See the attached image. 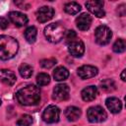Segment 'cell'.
I'll use <instances>...</instances> for the list:
<instances>
[{
    "label": "cell",
    "mask_w": 126,
    "mask_h": 126,
    "mask_svg": "<svg viewBox=\"0 0 126 126\" xmlns=\"http://www.w3.org/2000/svg\"><path fill=\"white\" fill-rule=\"evenodd\" d=\"M16 98L22 105H35L40 100V90L34 85H28L16 93Z\"/></svg>",
    "instance_id": "1"
},
{
    "label": "cell",
    "mask_w": 126,
    "mask_h": 126,
    "mask_svg": "<svg viewBox=\"0 0 126 126\" xmlns=\"http://www.w3.org/2000/svg\"><path fill=\"white\" fill-rule=\"evenodd\" d=\"M19 50V42L10 35H0V59H12Z\"/></svg>",
    "instance_id": "2"
},
{
    "label": "cell",
    "mask_w": 126,
    "mask_h": 126,
    "mask_svg": "<svg viewBox=\"0 0 126 126\" xmlns=\"http://www.w3.org/2000/svg\"><path fill=\"white\" fill-rule=\"evenodd\" d=\"M66 30L60 23H52L44 28V35L49 42L57 43L65 35Z\"/></svg>",
    "instance_id": "3"
},
{
    "label": "cell",
    "mask_w": 126,
    "mask_h": 126,
    "mask_svg": "<svg viewBox=\"0 0 126 126\" xmlns=\"http://www.w3.org/2000/svg\"><path fill=\"white\" fill-rule=\"evenodd\" d=\"M94 37H95V42L97 44L106 45L107 43H109V41L112 37V32L108 27L101 25L95 29Z\"/></svg>",
    "instance_id": "4"
},
{
    "label": "cell",
    "mask_w": 126,
    "mask_h": 126,
    "mask_svg": "<svg viewBox=\"0 0 126 126\" xmlns=\"http://www.w3.org/2000/svg\"><path fill=\"white\" fill-rule=\"evenodd\" d=\"M87 117L89 121L92 123H100L106 120L107 114L101 106L96 105V106H92L88 109Z\"/></svg>",
    "instance_id": "5"
},
{
    "label": "cell",
    "mask_w": 126,
    "mask_h": 126,
    "mask_svg": "<svg viewBox=\"0 0 126 126\" xmlns=\"http://www.w3.org/2000/svg\"><path fill=\"white\" fill-rule=\"evenodd\" d=\"M59 116H60V109L56 106V105H48L43 113H42V120L46 123H56L59 120Z\"/></svg>",
    "instance_id": "6"
},
{
    "label": "cell",
    "mask_w": 126,
    "mask_h": 126,
    "mask_svg": "<svg viewBox=\"0 0 126 126\" xmlns=\"http://www.w3.org/2000/svg\"><path fill=\"white\" fill-rule=\"evenodd\" d=\"M86 7L87 9L94 14L97 18H103L105 16V12L103 10V1L101 0H91L86 2Z\"/></svg>",
    "instance_id": "7"
},
{
    "label": "cell",
    "mask_w": 126,
    "mask_h": 126,
    "mask_svg": "<svg viewBox=\"0 0 126 126\" xmlns=\"http://www.w3.org/2000/svg\"><path fill=\"white\" fill-rule=\"evenodd\" d=\"M70 88L66 84H58L53 89V99L57 101H63L69 98Z\"/></svg>",
    "instance_id": "8"
},
{
    "label": "cell",
    "mask_w": 126,
    "mask_h": 126,
    "mask_svg": "<svg viewBox=\"0 0 126 126\" xmlns=\"http://www.w3.org/2000/svg\"><path fill=\"white\" fill-rule=\"evenodd\" d=\"M68 51L74 57H81L85 52V44L80 38H76L68 43Z\"/></svg>",
    "instance_id": "9"
},
{
    "label": "cell",
    "mask_w": 126,
    "mask_h": 126,
    "mask_svg": "<svg viewBox=\"0 0 126 126\" xmlns=\"http://www.w3.org/2000/svg\"><path fill=\"white\" fill-rule=\"evenodd\" d=\"M54 10L48 6H42L36 11V19L39 23H45L53 18Z\"/></svg>",
    "instance_id": "10"
},
{
    "label": "cell",
    "mask_w": 126,
    "mask_h": 126,
    "mask_svg": "<svg viewBox=\"0 0 126 126\" xmlns=\"http://www.w3.org/2000/svg\"><path fill=\"white\" fill-rule=\"evenodd\" d=\"M97 73H98L97 68L92 65H83L78 69V75L83 80L94 78V76L97 75Z\"/></svg>",
    "instance_id": "11"
},
{
    "label": "cell",
    "mask_w": 126,
    "mask_h": 126,
    "mask_svg": "<svg viewBox=\"0 0 126 126\" xmlns=\"http://www.w3.org/2000/svg\"><path fill=\"white\" fill-rule=\"evenodd\" d=\"M8 17L10 21L16 26V27H23L28 24V17L27 15L18 12V11H12L8 14Z\"/></svg>",
    "instance_id": "12"
},
{
    "label": "cell",
    "mask_w": 126,
    "mask_h": 126,
    "mask_svg": "<svg viewBox=\"0 0 126 126\" xmlns=\"http://www.w3.org/2000/svg\"><path fill=\"white\" fill-rule=\"evenodd\" d=\"M91 25H92V17L87 13H83L76 18V26L80 31L89 30Z\"/></svg>",
    "instance_id": "13"
},
{
    "label": "cell",
    "mask_w": 126,
    "mask_h": 126,
    "mask_svg": "<svg viewBox=\"0 0 126 126\" xmlns=\"http://www.w3.org/2000/svg\"><path fill=\"white\" fill-rule=\"evenodd\" d=\"M16 75L8 69H0V81L7 86H13L16 83Z\"/></svg>",
    "instance_id": "14"
},
{
    "label": "cell",
    "mask_w": 126,
    "mask_h": 126,
    "mask_svg": "<svg viewBox=\"0 0 126 126\" xmlns=\"http://www.w3.org/2000/svg\"><path fill=\"white\" fill-rule=\"evenodd\" d=\"M105 104H106V107L112 113H118L122 109V103H121L120 99L115 96L107 97L105 100Z\"/></svg>",
    "instance_id": "15"
},
{
    "label": "cell",
    "mask_w": 126,
    "mask_h": 126,
    "mask_svg": "<svg viewBox=\"0 0 126 126\" xmlns=\"http://www.w3.org/2000/svg\"><path fill=\"white\" fill-rule=\"evenodd\" d=\"M97 94V88L95 86H89L87 88H85L82 93H81V95H82V98L85 100V101H92L95 98Z\"/></svg>",
    "instance_id": "16"
},
{
    "label": "cell",
    "mask_w": 126,
    "mask_h": 126,
    "mask_svg": "<svg viewBox=\"0 0 126 126\" xmlns=\"http://www.w3.org/2000/svg\"><path fill=\"white\" fill-rule=\"evenodd\" d=\"M64 113H65V116H66L67 120L68 121H72V122L73 121H77L80 118L81 114H82L81 109L76 107V106H68L65 109Z\"/></svg>",
    "instance_id": "17"
},
{
    "label": "cell",
    "mask_w": 126,
    "mask_h": 126,
    "mask_svg": "<svg viewBox=\"0 0 126 126\" xmlns=\"http://www.w3.org/2000/svg\"><path fill=\"white\" fill-rule=\"evenodd\" d=\"M69 77V71L63 66H58L53 71V78L56 81H64Z\"/></svg>",
    "instance_id": "18"
},
{
    "label": "cell",
    "mask_w": 126,
    "mask_h": 126,
    "mask_svg": "<svg viewBox=\"0 0 126 126\" xmlns=\"http://www.w3.org/2000/svg\"><path fill=\"white\" fill-rule=\"evenodd\" d=\"M25 38L29 43H33L36 39V35H37V30L35 27L32 26L26 29L25 32H24Z\"/></svg>",
    "instance_id": "19"
},
{
    "label": "cell",
    "mask_w": 126,
    "mask_h": 126,
    "mask_svg": "<svg viewBox=\"0 0 126 126\" xmlns=\"http://www.w3.org/2000/svg\"><path fill=\"white\" fill-rule=\"evenodd\" d=\"M64 11L69 15H76L81 11V5L77 2H68L64 6Z\"/></svg>",
    "instance_id": "20"
},
{
    "label": "cell",
    "mask_w": 126,
    "mask_h": 126,
    "mask_svg": "<svg viewBox=\"0 0 126 126\" xmlns=\"http://www.w3.org/2000/svg\"><path fill=\"white\" fill-rule=\"evenodd\" d=\"M32 72H33L32 67L31 65L27 64V63H23V64L19 67V73H20V75H21L24 79H29V78H31L32 75Z\"/></svg>",
    "instance_id": "21"
},
{
    "label": "cell",
    "mask_w": 126,
    "mask_h": 126,
    "mask_svg": "<svg viewBox=\"0 0 126 126\" xmlns=\"http://www.w3.org/2000/svg\"><path fill=\"white\" fill-rule=\"evenodd\" d=\"M99 87H100V89H101L102 91L107 92V93L114 91V90H115V88H116L114 81H113V80H111V79H105V80L101 81V82H100Z\"/></svg>",
    "instance_id": "22"
},
{
    "label": "cell",
    "mask_w": 126,
    "mask_h": 126,
    "mask_svg": "<svg viewBox=\"0 0 126 126\" xmlns=\"http://www.w3.org/2000/svg\"><path fill=\"white\" fill-rule=\"evenodd\" d=\"M112 49H113V51L115 53H122V52H124L125 49H126V42H125V40L123 38L117 39L114 42V44L112 46Z\"/></svg>",
    "instance_id": "23"
},
{
    "label": "cell",
    "mask_w": 126,
    "mask_h": 126,
    "mask_svg": "<svg viewBox=\"0 0 126 126\" xmlns=\"http://www.w3.org/2000/svg\"><path fill=\"white\" fill-rule=\"evenodd\" d=\"M36 83L38 86H46L50 83V77L46 73H39L36 76Z\"/></svg>",
    "instance_id": "24"
},
{
    "label": "cell",
    "mask_w": 126,
    "mask_h": 126,
    "mask_svg": "<svg viewBox=\"0 0 126 126\" xmlns=\"http://www.w3.org/2000/svg\"><path fill=\"white\" fill-rule=\"evenodd\" d=\"M32 123V117L29 114H24L17 121V126H31Z\"/></svg>",
    "instance_id": "25"
},
{
    "label": "cell",
    "mask_w": 126,
    "mask_h": 126,
    "mask_svg": "<svg viewBox=\"0 0 126 126\" xmlns=\"http://www.w3.org/2000/svg\"><path fill=\"white\" fill-rule=\"evenodd\" d=\"M40 66L44 69H50L56 64V59L55 58H47V59H42L40 62Z\"/></svg>",
    "instance_id": "26"
},
{
    "label": "cell",
    "mask_w": 126,
    "mask_h": 126,
    "mask_svg": "<svg viewBox=\"0 0 126 126\" xmlns=\"http://www.w3.org/2000/svg\"><path fill=\"white\" fill-rule=\"evenodd\" d=\"M64 37H65V41H66V43L68 44L69 42H71V41H73L74 39L77 38V33H76V32L73 31V30H71V31H67V32H65Z\"/></svg>",
    "instance_id": "27"
},
{
    "label": "cell",
    "mask_w": 126,
    "mask_h": 126,
    "mask_svg": "<svg viewBox=\"0 0 126 126\" xmlns=\"http://www.w3.org/2000/svg\"><path fill=\"white\" fill-rule=\"evenodd\" d=\"M8 28V21L3 18L0 17V30H6Z\"/></svg>",
    "instance_id": "28"
},
{
    "label": "cell",
    "mask_w": 126,
    "mask_h": 126,
    "mask_svg": "<svg viewBox=\"0 0 126 126\" xmlns=\"http://www.w3.org/2000/svg\"><path fill=\"white\" fill-rule=\"evenodd\" d=\"M118 9H117V13H118V15L120 16V17H123V16H125V5L124 4H122V5H120V6H118L117 7Z\"/></svg>",
    "instance_id": "29"
},
{
    "label": "cell",
    "mask_w": 126,
    "mask_h": 126,
    "mask_svg": "<svg viewBox=\"0 0 126 126\" xmlns=\"http://www.w3.org/2000/svg\"><path fill=\"white\" fill-rule=\"evenodd\" d=\"M15 4L18 5L20 8H22V9H26V10L29 9V7H30V5H29V4H26L25 2H16V1H15Z\"/></svg>",
    "instance_id": "30"
},
{
    "label": "cell",
    "mask_w": 126,
    "mask_h": 126,
    "mask_svg": "<svg viewBox=\"0 0 126 126\" xmlns=\"http://www.w3.org/2000/svg\"><path fill=\"white\" fill-rule=\"evenodd\" d=\"M125 71H126V70H123L122 73H121V80H122V81H125V80H126V79H125Z\"/></svg>",
    "instance_id": "31"
},
{
    "label": "cell",
    "mask_w": 126,
    "mask_h": 126,
    "mask_svg": "<svg viewBox=\"0 0 126 126\" xmlns=\"http://www.w3.org/2000/svg\"><path fill=\"white\" fill-rule=\"evenodd\" d=\"M1 103H2V101H1V99H0V105H1Z\"/></svg>",
    "instance_id": "32"
}]
</instances>
